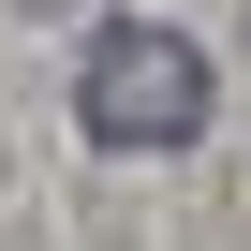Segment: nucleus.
I'll use <instances>...</instances> for the list:
<instances>
[{
	"instance_id": "f257e3e1",
	"label": "nucleus",
	"mask_w": 251,
	"mask_h": 251,
	"mask_svg": "<svg viewBox=\"0 0 251 251\" xmlns=\"http://www.w3.org/2000/svg\"><path fill=\"white\" fill-rule=\"evenodd\" d=\"M74 118H89V148H192L207 133V59H192V30H148V15L89 30Z\"/></svg>"
},
{
	"instance_id": "f03ea898",
	"label": "nucleus",
	"mask_w": 251,
	"mask_h": 251,
	"mask_svg": "<svg viewBox=\"0 0 251 251\" xmlns=\"http://www.w3.org/2000/svg\"><path fill=\"white\" fill-rule=\"evenodd\" d=\"M30 15H59V0H30Z\"/></svg>"
}]
</instances>
